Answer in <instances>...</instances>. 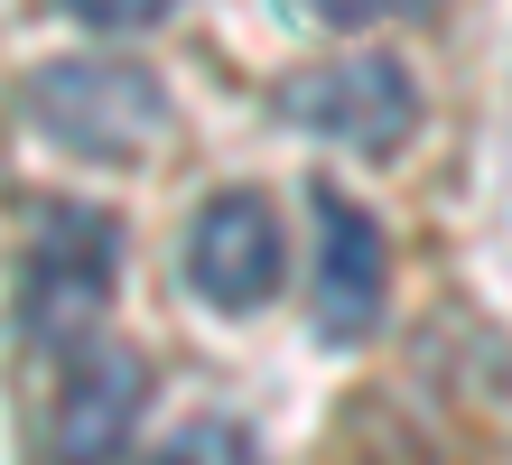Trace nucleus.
I'll return each instance as SVG.
<instances>
[{"label": "nucleus", "instance_id": "nucleus-3", "mask_svg": "<svg viewBox=\"0 0 512 465\" xmlns=\"http://www.w3.org/2000/svg\"><path fill=\"white\" fill-rule=\"evenodd\" d=\"M280 112L317 140H345L364 159H391L419 121V84L401 56H336V66H308L280 84Z\"/></svg>", "mask_w": 512, "mask_h": 465}, {"label": "nucleus", "instance_id": "nucleus-9", "mask_svg": "<svg viewBox=\"0 0 512 465\" xmlns=\"http://www.w3.org/2000/svg\"><path fill=\"white\" fill-rule=\"evenodd\" d=\"M317 19H336V28H364V19H391V10H419V0H308Z\"/></svg>", "mask_w": 512, "mask_h": 465}, {"label": "nucleus", "instance_id": "nucleus-1", "mask_svg": "<svg viewBox=\"0 0 512 465\" xmlns=\"http://www.w3.org/2000/svg\"><path fill=\"white\" fill-rule=\"evenodd\" d=\"M28 121L75 149V159H103V168H131L168 140V84L131 66V56H56V66L28 75Z\"/></svg>", "mask_w": 512, "mask_h": 465}, {"label": "nucleus", "instance_id": "nucleus-6", "mask_svg": "<svg viewBox=\"0 0 512 465\" xmlns=\"http://www.w3.org/2000/svg\"><path fill=\"white\" fill-rule=\"evenodd\" d=\"M317 205V326L354 345V335L382 326V289H391V252H382V224L345 186H308Z\"/></svg>", "mask_w": 512, "mask_h": 465}, {"label": "nucleus", "instance_id": "nucleus-7", "mask_svg": "<svg viewBox=\"0 0 512 465\" xmlns=\"http://www.w3.org/2000/svg\"><path fill=\"white\" fill-rule=\"evenodd\" d=\"M149 465H261V447H252L233 419H196V428H177Z\"/></svg>", "mask_w": 512, "mask_h": 465}, {"label": "nucleus", "instance_id": "nucleus-5", "mask_svg": "<svg viewBox=\"0 0 512 465\" xmlns=\"http://www.w3.org/2000/svg\"><path fill=\"white\" fill-rule=\"evenodd\" d=\"M140 410H149V363L131 345L75 354L66 382H56V410H47V456L56 465H112L131 447Z\"/></svg>", "mask_w": 512, "mask_h": 465}, {"label": "nucleus", "instance_id": "nucleus-4", "mask_svg": "<svg viewBox=\"0 0 512 465\" xmlns=\"http://www.w3.org/2000/svg\"><path fill=\"white\" fill-rule=\"evenodd\" d=\"M187 289L205 307H233V317L280 289V214H270V196L233 186V196L196 205V224H187Z\"/></svg>", "mask_w": 512, "mask_h": 465}, {"label": "nucleus", "instance_id": "nucleus-2", "mask_svg": "<svg viewBox=\"0 0 512 465\" xmlns=\"http://www.w3.org/2000/svg\"><path fill=\"white\" fill-rule=\"evenodd\" d=\"M112 279H122V224L103 205H47L38 233L19 252V317L38 345H75L84 326L112 307Z\"/></svg>", "mask_w": 512, "mask_h": 465}, {"label": "nucleus", "instance_id": "nucleus-8", "mask_svg": "<svg viewBox=\"0 0 512 465\" xmlns=\"http://www.w3.org/2000/svg\"><path fill=\"white\" fill-rule=\"evenodd\" d=\"M66 10H75L84 28H159L177 0H66Z\"/></svg>", "mask_w": 512, "mask_h": 465}]
</instances>
